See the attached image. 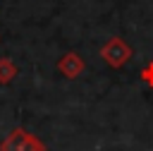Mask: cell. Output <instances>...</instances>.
<instances>
[{"instance_id":"obj_1","label":"cell","mask_w":153,"mask_h":151,"mask_svg":"<svg viewBox=\"0 0 153 151\" xmlns=\"http://www.w3.org/2000/svg\"><path fill=\"white\" fill-rule=\"evenodd\" d=\"M100 58H103V62L108 67L120 70V67H124L131 60V48H129V43L122 36H112V38H108L100 46Z\"/></svg>"},{"instance_id":"obj_2","label":"cell","mask_w":153,"mask_h":151,"mask_svg":"<svg viewBox=\"0 0 153 151\" xmlns=\"http://www.w3.org/2000/svg\"><path fill=\"white\" fill-rule=\"evenodd\" d=\"M0 151H48V149L38 137L26 132L24 127H17L0 141Z\"/></svg>"},{"instance_id":"obj_3","label":"cell","mask_w":153,"mask_h":151,"mask_svg":"<svg viewBox=\"0 0 153 151\" xmlns=\"http://www.w3.org/2000/svg\"><path fill=\"white\" fill-rule=\"evenodd\" d=\"M57 70L62 72V77H67V79H76V77L84 74V70H86V60H84L79 53L69 50V53H65V55L57 60Z\"/></svg>"},{"instance_id":"obj_4","label":"cell","mask_w":153,"mask_h":151,"mask_svg":"<svg viewBox=\"0 0 153 151\" xmlns=\"http://www.w3.org/2000/svg\"><path fill=\"white\" fill-rule=\"evenodd\" d=\"M17 77V65L10 58H0V84H10Z\"/></svg>"},{"instance_id":"obj_5","label":"cell","mask_w":153,"mask_h":151,"mask_svg":"<svg viewBox=\"0 0 153 151\" xmlns=\"http://www.w3.org/2000/svg\"><path fill=\"white\" fill-rule=\"evenodd\" d=\"M139 77H141V81H143L146 86H151V89H153V62H148V65L139 72Z\"/></svg>"}]
</instances>
